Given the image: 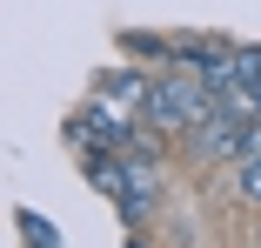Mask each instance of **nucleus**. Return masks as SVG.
Masks as SVG:
<instances>
[{
	"mask_svg": "<svg viewBox=\"0 0 261 248\" xmlns=\"http://www.w3.org/2000/svg\"><path fill=\"white\" fill-rule=\"evenodd\" d=\"M221 108V94L207 87L201 74H174V81H154V94H147V121H154V134H194L207 114Z\"/></svg>",
	"mask_w": 261,
	"mask_h": 248,
	"instance_id": "obj_1",
	"label": "nucleus"
},
{
	"mask_svg": "<svg viewBox=\"0 0 261 248\" xmlns=\"http://www.w3.org/2000/svg\"><path fill=\"white\" fill-rule=\"evenodd\" d=\"M188 141H194V155H201V161H241V155H248V121H241L234 108H215Z\"/></svg>",
	"mask_w": 261,
	"mask_h": 248,
	"instance_id": "obj_2",
	"label": "nucleus"
},
{
	"mask_svg": "<svg viewBox=\"0 0 261 248\" xmlns=\"http://www.w3.org/2000/svg\"><path fill=\"white\" fill-rule=\"evenodd\" d=\"M174 61H181L188 74H201V81L228 101V87H234V54H228V40H181Z\"/></svg>",
	"mask_w": 261,
	"mask_h": 248,
	"instance_id": "obj_3",
	"label": "nucleus"
},
{
	"mask_svg": "<svg viewBox=\"0 0 261 248\" xmlns=\"http://www.w3.org/2000/svg\"><path fill=\"white\" fill-rule=\"evenodd\" d=\"M87 181L108 194V202L134 221L141 215V194H134V175H127V155H108V147H100V155H87Z\"/></svg>",
	"mask_w": 261,
	"mask_h": 248,
	"instance_id": "obj_4",
	"label": "nucleus"
},
{
	"mask_svg": "<svg viewBox=\"0 0 261 248\" xmlns=\"http://www.w3.org/2000/svg\"><path fill=\"white\" fill-rule=\"evenodd\" d=\"M94 94H108L114 108H147V94H154V81L147 74H134V67H108L100 74V87Z\"/></svg>",
	"mask_w": 261,
	"mask_h": 248,
	"instance_id": "obj_5",
	"label": "nucleus"
},
{
	"mask_svg": "<svg viewBox=\"0 0 261 248\" xmlns=\"http://www.w3.org/2000/svg\"><path fill=\"white\" fill-rule=\"evenodd\" d=\"M228 54H234V87H261V47L254 40H228Z\"/></svg>",
	"mask_w": 261,
	"mask_h": 248,
	"instance_id": "obj_6",
	"label": "nucleus"
},
{
	"mask_svg": "<svg viewBox=\"0 0 261 248\" xmlns=\"http://www.w3.org/2000/svg\"><path fill=\"white\" fill-rule=\"evenodd\" d=\"M121 47H127L134 61H147V54H154V61H174V47H168L161 34H121Z\"/></svg>",
	"mask_w": 261,
	"mask_h": 248,
	"instance_id": "obj_7",
	"label": "nucleus"
},
{
	"mask_svg": "<svg viewBox=\"0 0 261 248\" xmlns=\"http://www.w3.org/2000/svg\"><path fill=\"white\" fill-rule=\"evenodd\" d=\"M127 175H134V194H141V208H147V202H154V188H161V175H154V168L134 155V147H127Z\"/></svg>",
	"mask_w": 261,
	"mask_h": 248,
	"instance_id": "obj_8",
	"label": "nucleus"
},
{
	"mask_svg": "<svg viewBox=\"0 0 261 248\" xmlns=\"http://www.w3.org/2000/svg\"><path fill=\"white\" fill-rule=\"evenodd\" d=\"M234 168H241V202H254V208H261V155H241Z\"/></svg>",
	"mask_w": 261,
	"mask_h": 248,
	"instance_id": "obj_9",
	"label": "nucleus"
},
{
	"mask_svg": "<svg viewBox=\"0 0 261 248\" xmlns=\"http://www.w3.org/2000/svg\"><path fill=\"white\" fill-rule=\"evenodd\" d=\"M134 248H141V241H134Z\"/></svg>",
	"mask_w": 261,
	"mask_h": 248,
	"instance_id": "obj_10",
	"label": "nucleus"
}]
</instances>
